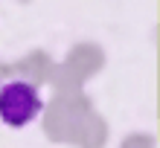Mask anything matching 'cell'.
<instances>
[{
  "mask_svg": "<svg viewBox=\"0 0 160 148\" xmlns=\"http://www.w3.org/2000/svg\"><path fill=\"white\" fill-rule=\"evenodd\" d=\"M41 110V96L29 81H6L0 87V119L9 128L29 125Z\"/></svg>",
  "mask_w": 160,
  "mask_h": 148,
  "instance_id": "1",
  "label": "cell"
}]
</instances>
